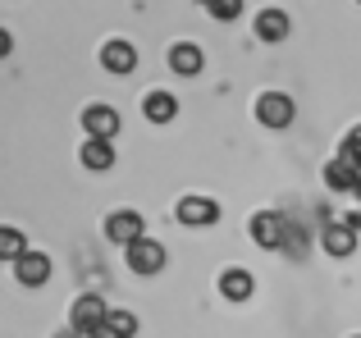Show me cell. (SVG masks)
Listing matches in <instances>:
<instances>
[{
	"instance_id": "obj_1",
	"label": "cell",
	"mask_w": 361,
	"mask_h": 338,
	"mask_svg": "<svg viewBox=\"0 0 361 338\" xmlns=\"http://www.w3.org/2000/svg\"><path fill=\"white\" fill-rule=\"evenodd\" d=\"M293 115H298V106H293V96H283V92H261V96H256V119H261L265 128H288Z\"/></svg>"
},
{
	"instance_id": "obj_2",
	"label": "cell",
	"mask_w": 361,
	"mask_h": 338,
	"mask_svg": "<svg viewBox=\"0 0 361 338\" xmlns=\"http://www.w3.org/2000/svg\"><path fill=\"white\" fill-rule=\"evenodd\" d=\"M106 238L119 242V247H133V242L147 238V220H142L137 211H115V215L106 220Z\"/></svg>"
},
{
	"instance_id": "obj_3",
	"label": "cell",
	"mask_w": 361,
	"mask_h": 338,
	"mask_svg": "<svg viewBox=\"0 0 361 338\" xmlns=\"http://www.w3.org/2000/svg\"><path fill=\"white\" fill-rule=\"evenodd\" d=\"M106 320H110V306L101 302L97 293H82L78 302H73V330H78V334H97V330H106Z\"/></svg>"
},
{
	"instance_id": "obj_4",
	"label": "cell",
	"mask_w": 361,
	"mask_h": 338,
	"mask_svg": "<svg viewBox=\"0 0 361 338\" xmlns=\"http://www.w3.org/2000/svg\"><path fill=\"white\" fill-rule=\"evenodd\" d=\"M123 251H128L133 275H160V270H165V247H160L156 238H142V242H133V247H123Z\"/></svg>"
},
{
	"instance_id": "obj_5",
	"label": "cell",
	"mask_w": 361,
	"mask_h": 338,
	"mask_svg": "<svg viewBox=\"0 0 361 338\" xmlns=\"http://www.w3.org/2000/svg\"><path fill=\"white\" fill-rule=\"evenodd\" d=\"M101 64H106L115 78H128V73L137 69V51H133V42H123V37H110V42L101 46Z\"/></svg>"
},
{
	"instance_id": "obj_6",
	"label": "cell",
	"mask_w": 361,
	"mask_h": 338,
	"mask_svg": "<svg viewBox=\"0 0 361 338\" xmlns=\"http://www.w3.org/2000/svg\"><path fill=\"white\" fill-rule=\"evenodd\" d=\"M82 128H87V137L115 142V133H119V110H110V106H87V110H82Z\"/></svg>"
},
{
	"instance_id": "obj_7",
	"label": "cell",
	"mask_w": 361,
	"mask_h": 338,
	"mask_svg": "<svg viewBox=\"0 0 361 338\" xmlns=\"http://www.w3.org/2000/svg\"><path fill=\"white\" fill-rule=\"evenodd\" d=\"M220 220V206L211 196H183L178 201V224H192V229H206V224Z\"/></svg>"
},
{
	"instance_id": "obj_8",
	"label": "cell",
	"mask_w": 361,
	"mask_h": 338,
	"mask_svg": "<svg viewBox=\"0 0 361 338\" xmlns=\"http://www.w3.org/2000/svg\"><path fill=\"white\" fill-rule=\"evenodd\" d=\"M202 64H206L202 46H192V42H178V46H169V69H174L178 78H197V73H202Z\"/></svg>"
},
{
	"instance_id": "obj_9",
	"label": "cell",
	"mask_w": 361,
	"mask_h": 338,
	"mask_svg": "<svg viewBox=\"0 0 361 338\" xmlns=\"http://www.w3.org/2000/svg\"><path fill=\"white\" fill-rule=\"evenodd\" d=\"M14 275H18V284H23V288H42L46 279H51V256H42V251H27V256L14 265Z\"/></svg>"
},
{
	"instance_id": "obj_10",
	"label": "cell",
	"mask_w": 361,
	"mask_h": 338,
	"mask_svg": "<svg viewBox=\"0 0 361 338\" xmlns=\"http://www.w3.org/2000/svg\"><path fill=\"white\" fill-rule=\"evenodd\" d=\"M325 183L334 187V192H361V165H348V161H329L325 165Z\"/></svg>"
},
{
	"instance_id": "obj_11",
	"label": "cell",
	"mask_w": 361,
	"mask_h": 338,
	"mask_svg": "<svg viewBox=\"0 0 361 338\" xmlns=\"http://www.w3.org/2000/svg\"><path fill=\"white\" fill-rule=\"evenodd\" d=\"M142 115H147L151 124H169V119L178 115V96L174 92H147V96H142Z\"/></svg>"
},
{
	"instance_id": "obj_12",
	"label": "cell",
	"mask_w": 361,
	"mask_h": 338,
	"mask_svg": "<svg viewBox=\"0 0 361 338\" xmlns=\"http://www.w3.org/2000/svg\"><path fill=\"white\" fill-rule=\"evenodd\" d=\"M325 251H329V256H353V251H357V229L348 220H334L325 229Z\"/></svg>"
},
{
	"instance_id": "obj_13",
	"label": "cell",
	"mask_w": 361,
	"mask_h": 338,
	"mask_svg": "<svg viewBox=\"0 0 361 338\" xmlns=\"http://www.w3.org/2000/svg\"><path fill=\"white\" fill-rule=\"evenodd\" d=\"M252 238L261 242V247H283V220L274 211L252 215Z\"/></svg>"
},
{
	"instance_id": "obj_14",
	"label": "cell",
	"mask_w": 361,
	"mask_h": 338,
	"mask_svg": "<svg viewBox=\"0 0 361 338\" xmlns=\"http://www.w3.org/2000/svg\"><path fill=\"white\" fill-rule=\"evenodd\" d=\"M256 37L261 42H283L288 37V14L283 9H261L256 14Z\"/></svg>"
},
{
	"instance_id": "obj_15",
	"label": "cell",
	"mask_w": 361,
	"mask_h": 338,
	"mask_svg": "<svg viewBox=\"0 0 361 338\" xmlns=\"http://www.w3.org/2000/svg\"><path fill=\"white\" fill-rule=\"evenodd\" d=\"M220 293L229 297V302H247V297L256 293V284H252L247 270H224V275H220Z\"/></svg>"
},
{
	"instance_id": "obj_16",
	"label": "cell",
	"mask_w": 361,
	"mask_h": 338,
	"mask_svg": "<svg viewBox=\"0 0 361 338\" xmlns=\"http://www.w3.org/2000/svg\"><path fill=\"white\" fill-rule=\"evenodd\" d=\"M78 156H82V165H87V169H97V174H101V169H110V165H115V142H101V137H87Z\"/></svg>"
},
{
	"instance_id": "obj_17",
	"label": "cell",
	"mask_w": 361,
	"mask_h": 338,
	"mask_svg": "<svg viewBox=\"0 0 361 338\" xmlns=\"http://www.w3.org/2000/svg\"><path fill=\"white\" fill-rule=\"evenodd\" d=\"M27 256V238L18 229H9V224H0V261H23Z\"/></svg>"
},
{
	"instance_id": "obj_18",
	"label": "cell",
	"mask_w": 361,
	"mask_h": 338,
	"mask_svg": "<svg viewBox=\"0 0 361 338\" xmlns=\"http://www.w3.org/2000/svg\"><path fill=\"white\" fill-rule=\"evenodd\" d=\"M106 330L115 334V338H133V334H137V315H133V311H110Z\"/></svg>"
},
{
	"instance_id": "obj_19",
	"label": "cell",
	"mask_w": 361,
	"mask_h": 338,
	"mask_svg": "<svg viewBox=\"0 0 361 338\" xmlns=\"http://www.w3.org/2000/svg\"><path fill=\"white\" fill-rule=\"evenodd\" d=\"M211 18H220V23H233V18L243 14V0H211Z\"/></svg>"
},
{
	"instance_id": "obj_20",
	"label": "cell",
	"mask_w": 361,
	"mask_h": 338,
	"mask_svg": "<svg viewBox=\"0 0 361 338\" xmlns=\"http://www.w3.org/2000/svg\"><path fill=\"white\" fill-rule=\"evenodd\" d=\"M9 51H14V37H9V32H5V27H0V60H5V55H9Z\"/></svg>"
},
{
	"instance_id": "obj_21",
	"label": "cell",
	"mask_w": 361,
	"mask_h": 338,
	"mask_svg": "<svg viewBox=\"0 0 361 338\" xmlns=\"http://www.w3.org/2000/svg\"><path fill=\"white\" fill-rule=\"evenodd\" d=\"M343 220H348V224H353V229H361V206H357V211H353V215H343Z\"/></svg>"
},
{
	"instance_id": "obj_22",
	"label": "cell",
	"mask_w": 361,
	"mask_h": 338,
	"mask_svg": "<svg viewBox=\"0 0 361 338\" xmlns=\"http://www.w3.org/2000/svg\"><path fill=\"white\" fill-rule=\"evenodd\" d=\"M348 142H353L357 151H361V128H353V133H348Z\"/></svg>"
},
{
	"instance_id": "obj_23",
	"label": "cell",
	"mask_w": 361,
	"mask_h": 338,
	"mask_svg": "<svg viewBox=\"0 0 361 338\" xmlns=\"http://www.w3.org/2000/svg\"><path fill=\"white\" fill-rule=\"evenodd\" d=\"M82 338H115L110 330H97V334H82Z\"/></svg>"
},
{
	"instance_id": "obj_24",
	"label": "cell",
	"mask_w": 361,
	"mask_h": 338,
	"mask_svg": "<svg viewBox=\"0 0 361 338\" xmlns=\"http://www.w3.org/2000/svg\"><path fill=\"white\" fill-rule=\"evenodd\" d=\"M55 338H82V334H78V330H60Z\"/></svg>"
},
{
	"instance_id": "obj_25",
	"label": "cell",
	"mask_w": 361,
	"mask_h": 338,
	"mask_svg": "<svg viewBox=\"0 0 361 338\" xmlns=\"http://www.w3.org/2000/svg\"><path fill=\"white\" fill-rule=\"evenodd\" d=\"M202 5H211V0H202Z\"/></svg>"
},
{
	"instance_id": "obj_26",
	"label": "cell",
	"mask_w": 361,
	"mask_h": 338,
	"mask_svg": "<svg viewBox=\"0 0 361 338\" xmlns=\"http://www.w3.org/2000/svg\"><path fill=\"white\" fill-rule=\"evenodd\" d=\"M357 5H361V0H357Z\"/></svg>"
}]
</instances>
